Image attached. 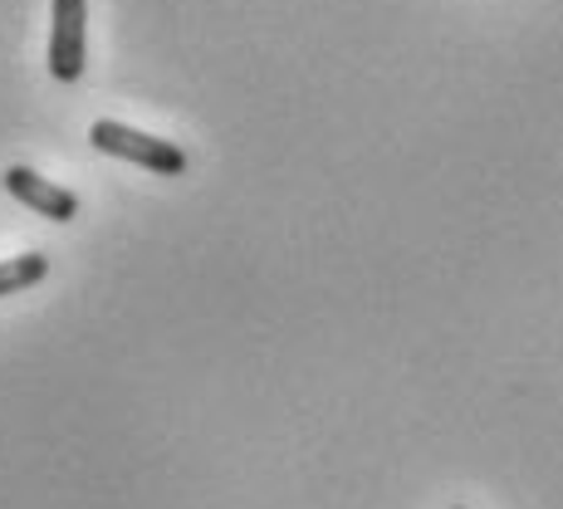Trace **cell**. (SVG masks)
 Instances as JSON below:
<instances>
[{
	"label": "cell",
	"mask_w": 563,
	"mask_h": 509,
	"mask_svg": "<svg viewBox=\"0 0 563 509\" xmlns=\"http://www.w3.org/2000/svg\"><path fill=\"white\" fill-rule=\"evenodd\" d=\"M89 143L108 157H123V162H137V167L157 171V177H181L187 171V153L167 137H153V133H137L128 123H113V118H99L89 128Z\"/></svg>",
	"instance_id": "1"
},
{
	"label": "cell",
	"mask_w": 563,
	"mask_h": 509,
	"mask_svg": "<svg viewBox=\"0 0 563 509\" xmlns=\"http://www.w3.org/2000/svg\"><path fill=\"white\" fill-rule=\"evenodd\" d=\"M84 20H89V0H54L49 74L59 84H74L84 74Z\"/></svg>",
	"instance_id": "2"
},
{
	"label": "cell",
	"mask_w": 563,
	"mask_h": 509,
	"mask_svg": "<svg viewBox=\"0 0 563 509\" xmlns=\"http://www.w3.org/2000/svg\"><path fill=\"white\" fill-rule=\"evenodd\" d=\"M5 191L15 201H25L35 215H45V221H74L79 215V197L64 187H54V181H45L40 171L30 167H10L5 171Z\"/></svg>",
	"instance_id": "3"
},
{
	"label": "cell",
	"mask_w": 563,
	"mask_h": 509,
	"mask_svg": "<svg viewBox=\"0 0 563 509\" xmlns=\"http://www.w3.org/2000/svg\"><path fill=\"white\" fill-rule=\"evenodd\" d=\"M49 275V259L45 255H15V259H0V295H20V289L40 285Z\"/></svg>",
	"instance_id": "4"
}]
</instances>
